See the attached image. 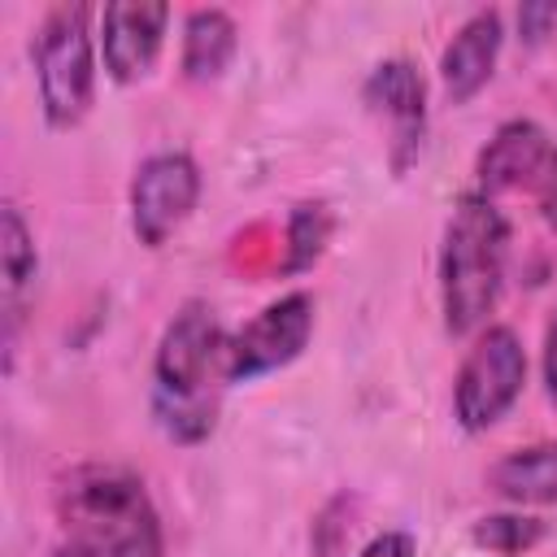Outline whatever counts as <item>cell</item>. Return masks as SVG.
Here are the masks:
<instances>
[{"label": "cell", "mask_w": 557, "mask_h": 557, "mask_svg": "<svg viewBox=\"0 0 557 557\" xmlns=\"http://www.w3.org/2000/svg\"><path fill=\"white\" fill-rule=\"evenodd\" d=\"M518 35L527 44H544L548 35H557V4L553 0H531L518 9Z\"/></svg>", "instance_id": "e0dca14e"}, {"label": "cell", "mask_w": 557, "mask_h": 557, "mask_svg": "<svg viewBox=\"0 0 557 557\" xmlns=\"http://www.w3.org/2000/svg\"><path fill=\"white\" fill-rule=\"evenodd\" d=\"M357 557H418V544H413L409 531H383V535H374Z\"/></svg>", "instance_id": "ac0fdd59"}, {"label": "cell", "mask_w": 557, "mask_h": 557, "mask_svg": "<svg viewBox=\"0 0 557 557\" xmlns=\"http://www.w3.org/2000/svg\"><path fill=\"white\" fill-rule=\"evenodd\" d=\"M65 544L87 557H161V513L144 479L117 461H78L52 492Z\"/></svg>", "instance_id": "7a4b0ae2"}, {"label": "cell", "mask_w": 557, "mask_h": 557, "mask_svg": "<svg viewBox=\"0 0 557 557\" xmlns=\"http://www.w3.org/2000/svg\"><path fill=\"white\" fill-rule=\"evenodd\" d=\"M553 144L544 135L540 122L531 117H509L492 131V139L479 148V161H474V191L479 196H500V191H518L527 183L540 178L544 161H548Z\"/></svg>", "instance_id": "30bf717a"}, {"label": "cell", "mask_w": 557, "mask_h": 557, "mask_svg": "<svg viewBox=\"0 0 557 557\" xmlns=\"http://www.w3.org/2000/svg\"><path fill=\"white\" fill-rule=\"evenodd\" d=\"M535 191H540V213H544V222L557 226V148L548 152V161H544V170H540V178H535Z\"/></svg>", "instance_id": "d6986e66"}, {"label": "cell", "mask_w": 557, "mask_h": 557, "mask_svg": "<svg viewBox=\"0 0 557 557\" xmlns=\"http://www.w3.org/2000/svg\"><path fill=\"white\" fill-rule=\"evenodd\" d=\"M52 557H87V553H83V548H74V544H61Z\"/></svg>", "instance_id": "44dd1931"}, {"label": "cell", "mask_w": 557, "mask_h": 557, "mask_svg": "<svg viewBox=\"0 0 557 557\" xmlns=\"http://www.w3.org/2000/svg\"><path fill=\"white\" fill-rule=\"evenodd\" d=\"M335 231V213L322 200H300L287 218V257H283V274H305L318 265V257L326 252Z\"/></svg>", "instance_id": "9a60e30c"}, {"label": "cell", "mask_w": 557, "mask_h": 557, "mask_svg": "<svg viewBox=\"0 0 557 557\" xmlns=\"http://www.w3.org/2000/svg\"><path fill=\"white\" fill-rule=\"evenodd\" d=\"M313 335V296L309 292H287L270 300L252 322H244L226 339V379L231 383H252L261 374H274L292 366Z\"/></svg>", "instance_id": "8992f818"}, {"label": "cell", "mask_w": 557, "mask_h": 557, "mask_svg": "<svg viewBox=\"0 0 557 557\" xmlns=\"http://www.w3.org/2000/svg\"><path fill=\"white\" fill-rule=\"evenodd\" d=\"M500 39H505V26H500L496 9H479L453 30V39L440 52V78H444V96L453 104H466L470 96H479L487 87L496 57H500Z\"/></svg>", "instance_id": "8fae6325"}, {"label": "cell", "mask_w": 557, "mask_h": 557, "mask_svg": "<svg viewBox=\"0 0 557 557\" xmlns=\"http://www.w3.org/2000/svg\"><path fill=\"white\" fill-rule=\"evenodd\" d=\"M361 100L374 117L387 122V131H392V139H387L392 170L405 174L418 161L422 135H426V83H422L418 65L405 61V57L379 61L361 83Z\"/></svg>", "instance_id": "ba28073f"}, {"label": "cell", "mask_w": 557, "mask_h": 557, "mask_svg": "<svg viewBox=\"0 0 557 557\" xmlns=\"http://www.w3.org/2000/svg\"><path fill=\"white\" fill-rule=\"evenodd\" d=\"M540 370H544V392L548 400H557V309L544 326V352H540Z\"/></svg>", "instance_id": "ffe728a7"}, {"label": "cell", "mask_w": 557, "mask_h": 557, "mask_svg": "<svg viewBox=\"0 0 557 557\" xmlns=\"http://www.w3.org/2000/svg\"><path fill=\"white\" fill-rule=\"evenodd\" d=\"M0 300H4V352L13 361V344L26 318V305L35 296V274H39V252L30 239V226L17 205L0 209Z\"/></svg>", "instance_id": "7c38bea8"}, {"label": "cell", "mask_w": 557, "mask_h": 557, "mask_svg": "<svg viewBox=\"0 0 557 557\" xmlns=\"http://www.w3.org/2000/svg\"><path fill=\"white\" fill-rule=\"evenodd\" d=\"M527 383V352L513 326H483L453 379V418L466 431L496 426Z\"/></svg>", "instance_id": "5b68a950"}, {"label": "cell", "mask_w": 557, "mask_h": 557, "mask_svg": "<svg viewBox=\"0 0 557 557\" xmlns=\"http://www.w3.org/2000/svg\"><path fill=\"white\" fill-rule=\"evenodd\" d=\"M470 540L500 557H522L544 540V522L527 513H487L470 527Z\"/></svg>", "instance_id": "2e32d148"}, {"label": "cell", "mask_w": 557, "mask_h": 557, "mask_svg": "<svg viewBox=\"0 0 557 557\" xmlns=\"http://www.w3.org/2000/svg\"><path fill=\"white\" fill-rule=\"evenodd\" d=\"M487 487L509 505H557V440L505 453L487 470Z\"/></svg>", "instance_id": "4fadbf2b"}, {"label": "cell", "mask_w": 557, "mask_h": 557, "mask_svg": "<svg viewBox=\"0 0 557 557\" xmlns=\"http://www.w3.org/2000/svg\"><path fill=\"white\" fill-rule=\"evenodd\" d=\"M170 4L161 0H113L100 9V57L113 83H139L165 44Z\"/></svg>", "instance_id": "9c48e42d"}, {"label": "cell", "mask_w": 557, "mask_h": 557, "mask_svg": "<svg viewBox=\"0 0 557 557\" xmlns=\"http://www.w3.org/2000/svg\"><path fill=\"white\" fill-rule=\"evenodd\" d=\"M239 48V26L226 9H191L183 22V78L187 83H213L226 74Z\"/></svg>", "instance_id": "5bb4252c"}, {"label": "cell", "mask_w": 557, "mask_h": 557, "mask_svg": "<svg viewBox=\"0 0 557 557\" xmlns=\"http://www.w3.org/2000/svg\"><path fill=\"white\" fill-rule=\"evenodd\" d=\"M200 200V165L187 152H152L131 178V231L161 248Z\"/></svg>", "instance_id": "52a82bcc"}, {"label": "cell", "mask_w": 557, "mask_h": 557, "mask_svg": "<svg viewBox=\"0 0 557 557\" xmlns=\"http://www.w3.org/2000/svg\"><path fill=\"white\" fill-rule=\"evenodd\" d=\"M87 17H91L87 4H57L48 9L30 44L39 104L48 126L57 131L78 126L96 100V52H91Z\"/></svg>", "instance_id": "277c9868"}, {"label": "cell", "mask_w": 557, "mask_h": 557, "mask_svg": "<svg viewBox=\"0 0 557 557\" xmlns=\"http://www.w3.org/2000/svg\"><path fill=\"white\" fill-rule=\"evenodd\" d=\"M505 257H509V222L505 213L466 191L444 222L440 244V313L448 335H470L487 322L505 287Z\"/></svg>", "instance_id": "3957f363"}, {"label": "cell", "mask_w": 557, "mask_h": 557, "mask_svg": "<svg viewBox=\"0 0 557 557\" xmlns=\"http://www.w3.org/2000/svg\"><path fill=\"white\" fill-rule=\"evenodd\" d=\"M226 331L205 300H187L152 352V413L178 444H200L218 426L226 379Z\"/></svg>", "instance_id": "6da1fadb"}]
</instances>
